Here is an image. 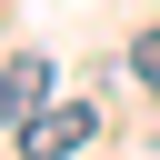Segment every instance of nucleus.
<instances>
[{"label":"nucleus","mask_w":160,"mask_h":160,"mask_svg":"<svg viewBox=\"0 0 160 160\" xmlns=\"http://www.w3.org/2000/svg\"><path fill=\"white\" fill-rule=\"evenodd\" d=\"M130 70H140V90L160 100V30H140V40H130Z\"/></svg>","instance_id":"7ed1b4c3"},{"label":"nucleus","mask_w":160,"mask_h":160,"mask_svg":"<svg viewBox=\"0 0 160 160\" xmlns=\"http://www.w3.org/2000/svg\"><path fill=\"white\" fill-rule=\"evenodd\" d=\"M40 110H50V60H40V50H20V60L0 70V120H10V130H30Z\"/></svg>","instance_id":"f03ea898"},{"label":"nucleus","mask_w":160,"mask_h":160,"mask_svg":"<svg viewBox=\"0 0 160 160\" xmlns=\"http://www.w3.org/2000/svg\"><path fill=\"white\" fill-rule=\"evenodd\" d=\"M90 130H100L90 100H50V110L20 130V160H70V150H90Z\"/></svg>","instance_id":"f257e3e1"}]
</instances>
